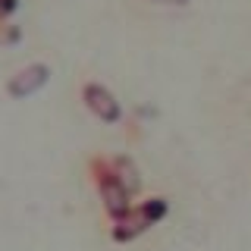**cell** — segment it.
<instances>
[{
	"instance_id": "1",
	"label": "cell",
	"mask_w": 251,
	"mask_h": 251,
	"mask_svg": "<svg viewBox=\"0 0 251 251\" xmlns=\"http://www.w3.org/2000/svg\"><path fill=\"white\" fill-rule=\"evenodd\" d=\"M91 176H94V182H98V192H100V201H104L107 214L113 217V220H120V217L129 214V210H132V204H129L132 195L126 192L123 182L116 179L113 163H110V160H100V157H94V160H91Z\"/></svg>"
},
{
	"instance_id": "2",
	"label": "cell",
	"mask_w": 251,
	"mask_h": 251,
	"mask_svg": "<svg viewBox=\"0 0 251 251\" xmlns=\"http://www.w3.org/2000/svg\"><path fill=\"white\" fill-rule=\"evenodd\" d=\"M167 217V201L163 198H151V201H141L138 207H132L126 217L113 220V239L116 242H132L135 235H141L148 226H154L157 220Z\"/></svg>"
},
{
	"instance_id": "3",
	"label": "cell",
	"mask_w": 251,
	"mask_h": 251,
	"mask_svg": "<svg viewBox=\"0 0 251 251\" xmlns=\"http://www.w3.org/2000/svg\"><path fill=\"white\" fill-rule=\"evenodd\" d=\"M82 100H85V107H88L98 120H104V123H116L123 116L120 100H116L104 85H94V82L85 85V88H82Z\"/></svg>"
},
{
	"instance_id": "4",
	"label": "cell",
	"mask_w": 251,
	"mask_h": 251,
	"mask_svg": "<svg viewBox=\"0 0 251 251\" xmlns=\"http://www.w3.org/2000/svg\"><path fill=\"white\" fill-rule=\"evenodd\" d=\"M47 78H50V69H47L44 63H31V66H25L22 73H16L10 82H6V91H10V98H28V94H35L38 88H44Z\"/></svg>"
},
{
	"instance_id": "5",
	"label": "cell",
	"mask_w": 251,
	"mask_h": 251,
	"mask_svg": "<svg viewBox=\"0 0 251 251\" xmlns=\"http://www.w3.org/2000/svg\"><path fill=\"white\" fill-rule=\"evenodd\" d=\"M113 170H116V179L123 182V188L129 195H135L138 188H141V176H138V170H135V163L129 160V157H113Z\"/></svg>"
},
{
	"instance_id": "6",
	"label": "cell",
	"mask_w": 251,
	"mask_h": 251,
	"mask_svg": "<svg viewBox=\"0 0 251 251\" xmlns=\"http://www.w3.org/2000/svg\"><path fill=\"white\" fill-rule=\"evenodd\" d=\"M19 41V28L16 25H0V44H13Z\"/></svg>"
},
{
	"instance_id": "7",
	"label": "cell",
	"mask_w": 251,
	"mask_h": 251,
	"mask_svg": "<svg viewBox=\"0 0 251 251\" xmlns=\"http://www.w3.org/2000/svg\"><path fill=\"white\" fill-rule=\"evenodd\" d=\"M13 10H16V0H0V22H3Z\"/></svg>"
},
{
	"instance_id": "8",
	"label": "cell",
	"mask_w": 251,
	"mask_h": 251,
	"mask_svg": "<svg viewBox=\"0 0 251 251\" xmlns=\"http://www.w3.org/2000/svg\"><path fill=\"white\" fill-rule=\"evenodd\" d=\"M154 3H163V6H185L188 0H154Z\"/></svg>"
}]
</instances>
